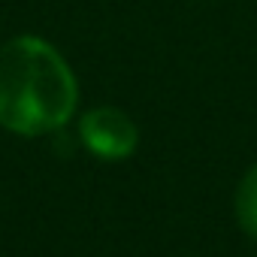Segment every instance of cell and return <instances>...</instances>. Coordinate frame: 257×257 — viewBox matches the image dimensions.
Here are the masks:
<instances>
[{
    "mask_svg": "<svg viewBox=\"0 0 257 257\" xmlns=\"http://www.w3.org/2000/svg\"><path fill=\"white\" fill-rule=\"evenodd\" d=\"M82 140L94 155L106 161H121L137 149L140 134H137V124L121 109L97 106L82 118Z\"/></svg>",
    "mask_w": 257,
    "mask_h": 257,
    "instance_id": "7a4b0ae2",
    "label": "cell"
},
{
    "mask_svg": "<svg viewBox=\"0 0 257 257\" xmlns=\"http://www.w3.org/2000/svg\"><path fill=\"white\" fill-rule=\"evenodd\" d=\"M236 215L245 233L257 236V164L245 173L239 191H236Z\"/></svg>",
    "mask_w": 257,
    "mask_h": 257,
    "instance_id": "3957f363",
    "label": "cell"
},
{
    "mask_svg": "<svg viewBox=\"0 0 257 257\" xmlns=\"http://www.w3.org/2000/svg\"><path fill=\"white\" fill-rule=\"evenodd\" d=\"M79 88L67 61L40 37H16L0 49V124L22 137L64 127Z\"/></svg>",
    "mask_w": 257,
    "mask_h": 257,
    "instance_id": "6da1fadb",
    "label": "cell"
}]
</instances>
